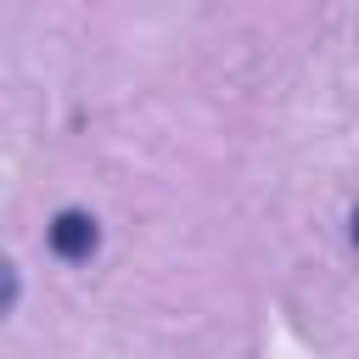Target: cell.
<instances>
[{"instance_id":"2","label":"cell","mask_w":359,"mask_h":359,"mask_svg":"<svg viewBox=\"0 0 359 359\" xmlns=\"http://www.w3.org/2000/svg\"><path fill=\"white\" fill-rule=\"evenodd\" d=\"M17 292H22V280H17V264H11V258H0V320L17 309Z\"/></svg>"},{"instance_id":"1","label":"cell","mask_w":359,"mask_h":359,"mask_svg":"<svg viewBox=\"0 0 359 359\" xmlns=\"http://www.w3.org/2000/svg\"><path fill=\"white\" fill-rule=\"evenodd\" d=\"M45 241H50V252L62 258V264H84L95 247H101V230H95V213H84V208H62L56 219H50V230H45Z\"/></svg>"}]
</instances>
